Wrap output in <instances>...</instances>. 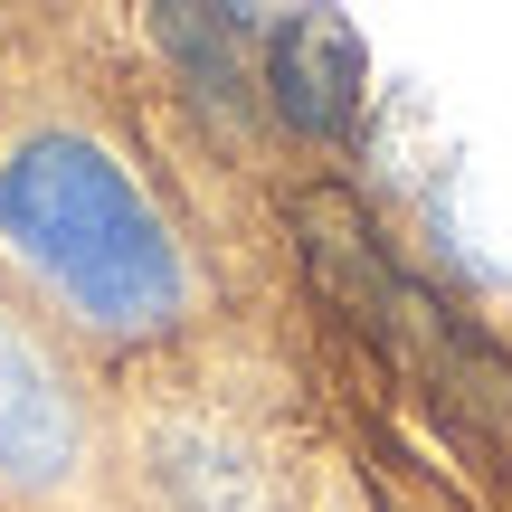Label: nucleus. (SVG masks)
Returning <instances> with one entry per match:
<instances>
[{"label": "nucleus", "instance_id": "obj_1", "mask_svg": "<svg viewBox=\"0 0 512 512\" xmlns=\"http://www.w3.org/2000/svg\"><path fill=\"white\" fill-rule=\"evenodd\" d=\"M0 238L105 332H162L190 294L171 228L86 133H29L0 162Z\"/></svg>", "mask_w": 512, "mask_h": 512}, {"label": "nucleus", "instance_id": "obj_2", "mask_svg": "<svg viewBox=\"0 0 512 512\" xmlns=\"http://www.w3.org/2000/svg\"><path fill=\"white\" fill-rule=\"evenodd\" d=\"M266 86H275V105H285V124L342 133L351 114H361V38H351V19H332V10L285 19V29L266 38Z\"/></svg>", "mask_w": 512, "mask_h": 512}, {"label": "nucleus", "instance_id": "obj_3", "mask_svg": "<svg viewBox=\"0 0 512 512\" xmlns=\"http://www.w3.org/2000/svg\"><path fill=\"white\" fill-rule=\"evenodd\" d=\"M67 456H76V408H67V389H57V370L0 323V475L48 484Z\"/></svg>", "mask_w": 512, "mask_h": 512}]
</instances>
